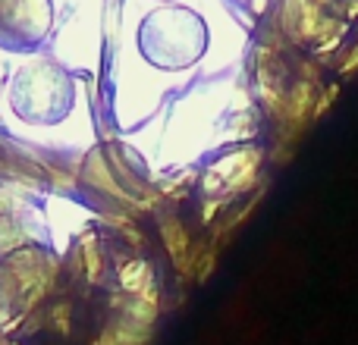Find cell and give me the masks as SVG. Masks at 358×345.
I'll use <instances>...</instances> for the list:
<instances>
[{"label": "cell", "mask_w": 358, "mask_h": 345, "mask_svg": "<svg viewBox=\"0 0 358 345\" xmlns=\"http://www.w3.org/2000/svg\"><path fill=\"white\" fill-rule=\"evenodd\" d=\"M142 57L157 69H185L204 54L208 47V29L192 10H170L151 13L138 31Z\"/></svg>", "instance_id": "7a4b0ae2"}, {"label": "cell", "mask_w": 358, "mask_h": 345, "mask_svg": "<svg viewBox=\"0 0 358 345\" xmlns=\"http://www.w3.org/2000/svg\"><path fill=\"white\" fill-rule=\"evenodd\" d=\"M50 0H0V47L35 50L50 31Z\"/></svg>", "instance_id": "3957f363"}, {"label": "cell", "mask_w": 358, "mask_h": 345, "mask_svg": "<svg viewBox=\"0 0 358 345\" xmlns=\"http://www.w3.org/2000/svg\"><path fill=\"white\" fill-rule=\"evenodd\" d=\"M44 242H48L44 216L25 198H0V258H10L22 248L44 245Z\"/></svg>", "instance_id": "277c9868"}, {"label": "cell", "mask_w": 358, "mask_h": 345, "mask_svg": "<svg viewBox=\"0 0 358 345\" xmlns=\"http://www.w3.org/2000/svg\"><path fill=\"white\" fill-rule=\"evenodd\" d=\"M6 101L13 113L25 123L54 126L73 110L76 82L66 69L50 57H31L13 69L6 82Z\"/></svg>", "instance_id": "6da1fadb"}, {"label": "cell", "mask_w": 358, "mask_h": 345, "mask_svg": "<svg viewBox=\"0 0 358 345\" xmlns=\"http://www.w3.org/2000/svg\"><path fill=\"white\" fill-rule=\"evenodd\" d=\"M25 295H29V292H25V286H22V279H19L16 267H13L10 260L0 258V323L13 321V317L22 311Z\"/></svg>", "instance_id": "5b68a950"}]
</instances>
